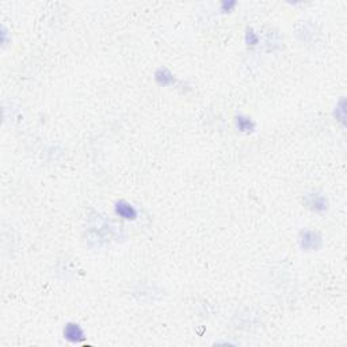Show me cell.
I'll use <instances>...</instances> for the list:
<instances>
[{
	"instance_id": "cell-6",
	"label": "cell",
	"mask_w": 347,
	"mask_h": 347,
	"mask_svg": "<svg viewBox=\"0 0 347 347\" xmlns=\"http://www.w3.org/2000/svg\"><path fill=\"white\" fill-rule=\"evenodd\" d=\"M235 122H236V128L243 133H251L255 129V122L253 121V118L247 117V115L236 117Z\"/></svg>"
},
{
	"instance_id": "cell-3",
	"label": "cell",
	"mask_w": 347,
	"mask_h": 347,
	"mask_svg": "<svg viewBox=\"0 0 347 347\" xmlns=\"http://www.w3.org/2000/svg\"><path fill=\"white\" fill-rule=\"evenodd\" d=\"M63 335L69 343H80L86 339L84 331L77 323H68L64 328Z\"/></svg>"
},
{
	"instance_id": "cell-8",
	"label": "cell",
	"mask_w": 347,
	"mask_h": 347,
	"mask_svg": "<svg viewBox=\"0 0 347 347\" xmlns=\"http://www.w3.org/2000/svg\"><path fill=\"white\" fill-rule=\"evenodd\" d=\"M235 7H236V2H224V3H221V10L224 13H229Z\"/></svg>"
},
{
	"instance_id": "cell-4",
	"label": "cell",
	"mask_w": 347,
	"mask_h": 347,
	"mask_svg": "<svg viewBox=\"0 0 347 347\" xmlns=\"http://www.w3.org/2000/svg\"><path fill=\"white\" fill-rule=\"evenodd\" d=\"M307 205L309 209H312L313 212L323 213L328 209V201L324 195L321 194L313 193L307 197Z\"/></svg>"
},
{
	"instance_id": "cell-5",
	"label": "cell",
	"mask_w": 347,
	"mask_h": 347,
	"mask_svg": "<svg viewBox=\"0 0 347 347\" xmlns=\"http://www.w3.org/2000/svg\"><path fill=\"white\" fill-rule=\"evenodd\" d=\"M155 80H156L159 86H171V84L175 83V76L167 68H159L158 71L155 72Z\"/></svg>"
},
{
	"instance_id": "cell-7",
	"label": "cell",
	"mask_w": 347,
	"mask_h": 347,
	"mask_svg": "<svg viewBox=\"0 0 347 347\" xmlns=\"http://www.w3.org/2000/svg\"><path fill=\"white\" fill-rule=\"evenodd\" d=\"M258 41H259V37H258L257 33L254 32L253 29H247V33H246V42H247V45L255 46L258 44Z\"/></svg>"
},
{
	"instance_id": "cell-2",
	"label": "cell",
	"mask_w": 347,
	"mask_h": 347,
	"mask_svg": "<svg viewBox=\"0 0 347 347\" xmlns=\"http://www.w3.org/2000/svg\"><path fill=\"white\" fill-rule=\"evenodd\" d=\"M114 210H115V214H117V216H120L121 218H124V220H128V221L136 220V218H137V216H139L137 209H136V207L133 206L132 203H129L128 201H125V199H121V201L115 202Z\"/></svg>"
},
{
	"instance_id": "cell-1",
	"label": "cell",
	"mask_w": 347,
	"mask_h": 347,
	"mask_svg": "<svg viewBox=\"0 0 347 347\" xmlns=\"http://www.w3.org/2000/svg\"><path fill=\"white\" fill-rule=\"evenodd\" d=\"M321 235L316 230H302L301 236H300V244H301L302 250L307 251H316L321 247Z\"/></svg>"
}]
</instances>
